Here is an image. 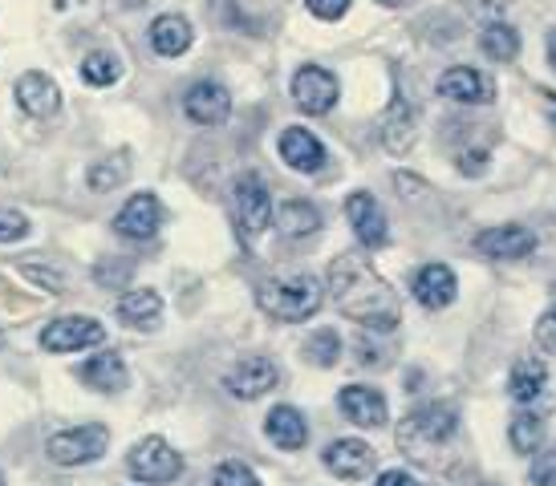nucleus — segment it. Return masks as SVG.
I'll use <instances>...</instances> for the list:
<instances>
[{
  "mask_svg": "<svg viewBox=\"0 0 556 486\" xmlns=\"http://www.w3.org/2000/svg\"><path fill=\"white\" fill-rule=\"evenodd\" d=\"M329 289H333V300H338L341 312L357 324H366L370 333H390L399 324V296L362 256L333 259L329 264Z\"/></svg>",
  "mask_w": 556,
  "mask_h": 486,
  "instance_id": "f257e3e1",
  "label": "nucleus"
},
{
  "mask_svg": "<svg viewBox=\"0 0 556 486\" xmlns=\"http://www.w3.org/2000/svg\"><path fill=\"white\" fill-rule=\"evenodd\" d=\"M455 442H459V410L447 401H427L399 422L402 455L418 466L447 471V450H455Z\"/></svg>",
  "mask_w": 556,
  "mask_h": 486,
  "instance_id": "f03ea898",
  "label": "nucleus"
},
{
  "mask_svg": "<svg viewBox=\"0 0 556 486\" xmlns=\"http://www.w3.org/2000/svg\"><path fill=\"white\" fill-rule=\"evenodd\" d=\"M321 300H325L321 284H317L313 276H280V280L261 284V292H256V304H261L273 320H285V324L317 317Z\"/></svg>",
  "mask_w": 556,
  "mask_h": 486,
  "instance_id": "7ed1b4c3",
  "label": "nucleus"
},
{
  "mask_svg": "<svg viewBox=\"0 0 556 486\" xmlns=\"http://www.w3.org/2000/svg\"><path fill=\"white\" fill-rule=\"evenodd\" d=\"M110 446V430L106 425H70V430H58L53 438L46 442V455L49 462H58V466H90L98 458L106 455Z\"/></svg>",
  "mask_w": 556,
  "mask_h": 486,
  "instance_id": "20e7f679",
  "label": "nucleus"
},
{
  "mask_svg": "<svg viewBox=\"0 0 556 486\" xmlns=\"http://www.w3.org/2000/svg\"><path fill=\"white\" fill-rule=\"evenodd\" d=\"M232 212H236V228L244 235L248 243H256L268 228V219H273V195H268V187H264L261 175H240L232 187Z\"/></svg>",
  "mask_w": 556,
  "mask_h": 486,
  "instance_id": "39448f33",
  "label": "nucleus"
},
{
  "mask_svg": "<svg viewBox=\"0 0 556 486\" xmlns=\"http://www.w3.org/2000/svg\"><path fill=\"white\" fill-rule=\"evenodd\" d=\"M126 471L135 474L139 483H151V486L175 483L184 474V455L167 438H142L130 450V458H126Z\"/></svg>",
  "mask_w": 556,
  "mask_h": 486,
  "instance_id": "423d86ee",
  "label": "nucleus"
},
{
  "mask_svg": "<svg viewBox=\"0 0 556 486\" xmlns=\"http://www.w3.org/2000/svg\"><path fill=\"white\" fill-rule=\"evenodd\" d=\"M102 341H106V324L93 317H78V312L49 320L46 329H41V349L46 353H81L102 345Z\"/></svg>",
  "mask_w": 556,
  "mask_h": 486,
  "instance_id": "0eeeda50",
  "label": "nucleus"
},
{
  "mask_svg": "<svg viewBox=\"0 0 556 486\" xmlns=\"http://www.w3.org/2000/svg\"><path fill=\"white\" fill-rule=\"evenodd\" d=\"M280 381V369L268 357H244V361H236L232 369H228V378H224V385H228V394L240 397V401H256V397H264L268 389H277Z\"/></svg>",
  "mask_w": 556,
  "mask_h": 486,
  "instance_id": "6e6552de",
  "label": "nucleus"
},
{
  "mask_svg": "<svg viewBox=\"0 0 556 486\" xmlns=\"http://www.w3.org/2000/svg\"><path fill=\"white\" fill-rule=\"evenodd\" d=\"M325 471L345 478V483H357V478H366V474L378 466V455H374V446H366L362 438H338L325 446Z\"/></svg>",
  "mask_w": 556,
  "mask_h": 486,
  "instance_id": "1a4fd4ad",
  "label": "nucleus"
},
{
  "mask_svg": "<svg viewBox=\"0 0 556 486\" xmlns=\"http://www.w3.org/2000/svg\"><path fill=\"white\" fill-rule=\"evenodd\" d=\"M293 102L305 110V114H329V110L338 106V77L329 74V69H321V65L296 69Z\"/></svg>",
  "mask_w": 556,
  "mask_h": 486,
  "instance_id": "9d476101",
  "label": "nucleus"
},
{
  "mask_svg": "<svg viewBox=\"0 0 556 486\" xmlns=\"http://www.w3.org/2000/svg\"><path fill=\"white\" fill-rule=\"evenodd\" d=\"M159 223H163V203H159V195H151V191L130 195L123 203V212L114 215V228H118V235H126V240H151L159 231Z\"/></svg>",
  "mask_w": 556,
  "mask_h": 486,
  "instance_id": "9b49d317",
  "label": "nucleus"
},
{
  "mask_svg": "<svg viewBox=\"0 0 556 486\" xmlns=\"http://www.w3.org/2000/svg\"><path fill=\"white\" fill-rule=\"evenodd\" d=\"M345 215H350L354 235L366 243V247H382V243H390V223H387V215H382V207H378V199L374 195L354 191V195L345 199Z\"/></svg>",
  "mask_w": 556,
  "mask_h": 486,
  "instance_id": "f8f14e48",
  "label": "nucleus"
},
{
  "mask_svg": "<svg viewBox=\"0 0 556 486\" xmlns=\"http://www.w3.org/2000/svg\"><path fill=\"white\" fill-rule=\"evenodd\" d=\"M184 110L195 126H224L232 114V98L219 81H195L184 98Z\"/></svg>",
  "mask_w": 556,
  "mask_h": 486,
  "instance_id": "ddd939ff",
  "label": "nucleus"
},
{
  "mask_svg": "<svg viewBox=\"0 0 556 486\" xmlns=\"http://www.w3.org/2000/svg\"><path fill=\"white\" fill-rule=\"evenodd\" d=\"M410 292H415V300L422 308H447L455 296H459V284H455V272H451L447 264H422L410 280Z\"/></svg>",
  "mask_w": 556,
  "mask_h": 486,
  "instance_id": "4468645a",
  "label": "nucleus"
},
{
  "mask_svg": "<svg viewBox=\"0 0 556 486\" xmlns=\"http://www.w3.org/2000/svg\"><path fill=\"white\" fill-rule=\"evenodd\" d=\"M476 247L483 256L492 259H525L532 256V247H536V235L520 223H504V228H488L476 235Z\"/></svg>",
  "mask_w": 556,
  "mask_h": 486,
  "instance_id": "2eb2a0df",
  "label": "nucleus"
},
{
  "mask_svg": "<svg viewBox=\"0 0 556 486\" xmlns=\"http://www.w3.org/2000/svg\"><path fill=\"white\" fill-rule=\"evenodd\" d=\"M338 406L354 425H366V430L387 425V397L378 394L374 385H345L338 394Z\"/></svg>",
  "mask_w": 556,
  "mask_h": 486,
  "instance_id": "dca6fc26",
  "label": "nucleus"
},
{
  "mask_svg": "<svg viewBox=\"0 0 556 486\" xmlns=\"http://www.w3.org/2000/svg\"><path fill=\"white\" fill-rule=\"evenodd\" d=\"M439 93L451 98V102L483 106V102H492L495 98V86L479 74V69H471V65H455V69H447V74L439 77Z\"/></svg>",
  "mask_w": 556,
  "mask_h": 486,
  "instance_id": "f3484780",
  "label": "nucleus"
},
{
  "mask_svg": "<svg viewBox=\"0 0 556 486\" xmlns=\"http://www.w3.org/2000/svg\"><path fill=\"white\" fill-rule=\"evenodd\" d=\"M16 102H21V110L33 114V118H49L53 110L62 106V90H58V81L49 74L29 69V74L16 77Z\"/></svg>",
  "mask_w": 556,
  "mask_h": 486,
  "instance_id": "a211bd4d",
  "label": "nucleus"
},
{
  "mask_svg": "<svg viewBox=\"0 0 556 486\" xmlns=\"http://www.w3.org/2000/svg\"><path fill=\"white\" fill-rule=\"evenodd\" d=\"M264 434L277 450H301L309 442V425H305V413L293 406H273L264 418Z\"/></svg>",
  "mask_w": 556,
  "mask_h": 486,
  "instance_id": "6ab92c4d",
  "label": "nucleus"
},
{
  "mask_svg": "<svg viewBox=\"0 0 556 486\" xmlns=\"http://www.w3.org/2000/svg\"><path fill=\"white\" fill-rule=\"evenodd\" d=\"M280 158L293 170H301V175H313V170H321V163H325V146L309 130L289 126V130L280 135Z\"/></svg>",
  "mask_w": 556,
  "mask_h": 486,
  "instance_id": "aec40b11",
  "label": "nucleus"
},
{
  "mask_svg": "<svg viewBox=\"0 0 556 486\" xmlns=\"http://www.w3.org/2000/svg\"><path fill=\"white\" fill-rule=\"evenodd\" d=\"M78 378L98 394H118V389H126L130 373H126V361L118 353H98V357L78 364Z\"/></svg>",
  "mask_w": 556,
  "mask_h": 486,
  "instance_id": "412c9836",
  "label": "nucleus"
},
{
  "mask_svg": "<svg viewBox=\"0 0 556 486\" xmlns=\"http://www.w3.org/2000/svg\"><path fill=\"white\" fill-rule=\"evenodd\" d=\"M114 312H118V320L130 324V329H155L159 317H163V296H159L155 289H135L118 300Z\"/></svg>",
  "mask_w": 556,
  "mask_h": 486,
  "instance_id": "4be33fe9",
  "label": "nucleus"
},
{
  "mask_svg": "<svg viewBox=\"0 0 556 486\" xmlns=\"http://www.w3.org/2000/svg\"><path fill=\"white\" fill-rule=\"evenodd\" d=\"M378 138L390 154H406L410 142H415V118H410V106L406 102H390L387 114H382V126H378Z\"/></svg>",
  "mask_w": 556,
  "mask_h": 486,
  "instance_id": "5701e85b",
  "label": "nucleus"
},
{
  "mask_svg": "<svg viewBox=\"0 0 556 486\" xmlns=\"http://www.w3.org/2000/svg\"><path fill=\"white\" fill-rule=\"evenodd\" d=\"M544 385H548V369H544L541 357H520V361L511 364V378H508V394L528 406V401H536L544 394Z\"/></svg>",
  "mask_w": 556,
  "mask_h": 486,
  "instance_id": "b1692460",
  "label": "nucleus"
},
{
  "mask_svg": "<svg viewBox=\"0 0 556 486\" xmlns=\"http://www.w3.org/2000/svg\"><path fill=\"white\" fill-rule=\"evenodd\" d=\"M151 49H155L159 57H179L191 49V25H187L184 16H159L155 25H151Z\"/></svg>",
  "mask_w": 556,
  "mask_h": 486,
  "instance_id": "393cba45",
  "label": "nucleus"
},
{
  "mask_svg": "<svg viewBox=\"0 0 556 486\" xmlns=\"http://www.w3.org/2000/svg\"><path fill=\"white\" fill-rule=\"evenodd\" d=\"M277 223L289 240H301V235H313V231L321 228V212L313 207L309 199H289L277 212Z\"/></svg>",
  "mask_w": 556,
  "mask_h": 486,
  "instance_id": "a878e982",
  "label": "nucleus"
},
{
  "mask_svg": "<svg viewBox=\"0 0 556 486\" xmlns=\"http://www.w3.org/2000/svg\"><path fill=\"white\" fill-rule=\"evenodd\" d=\"M126 175H130V154H110V158H102V163H93L86 182H90V191L106 195V191H114V187H123Z\"/></svg>",
  "mask_w": 556,
  "mask_h": 486,
  "instance_id": "bb28decb",
  "label": "nucleus"
},
{
  "mask_svg": "<svg viewBox=\"0 0 556 486\" xmlns=\"http://www.w3.org/2000/svg\"><path fill=\"white\" fill-rule=\"evenodd\" d=\"M508 438L520 455H536V450H541V442H544V418L536 410L516 413L511 425H508Z\"/></svg>",
  "mask_w": 556,
  "mask_h": 486,
  "instance_id": "cd10ccee",
  "label": "nucleus"
},
{
  "mask_svg": "<svg viewBox=\"0 0 556 486\" xmlns=\"http://www.w3.org/2000/svg\"><path fill=\"white\" fill-rule=\"evenodd\" d=\"M483 53L495 61H511L520 53V33L504 25V21H492L488 29H483Z\"/></svg>",
  "mask_w": 556,
  "mask_h": 486,
  "instance_id": "c85d7f7f",
  "label": "nucleus"
},
{
  "mask_svg": "<svg viewBox=\"0 0 556 486\" xmlns=\"http://www.w3.org/2000/svg\"><path fill=\"white\" fill-rule=\"evenodd\" d=\"M118 74H123V61L114 57V53H106V49H93L90 57L81 61V77L90 86H114Z\"/></svg>",
  "mask_w": 556,
  "mask_h": 486,
  "instance_id": "c756f323",
  "label": "nucleus"
},
{
  "mask_svg": "<svg viewBox=\"0 0 556 486\" xmlns=\"http://www.w3.org/2000/svg\"><path fill=\"white\" fill-rule=\"evenodd\" d=\"M305 357H309L313 364H321V369H329V364H338L341 357V336L333 333V329H317V333L305 341Z\"/></svg>",
  "mask_w": 556,
  "mask_h": 486,
  "instance_id": "7c9ffc66",
  "label": "nucleus"
},
{
  "mask_svg": "<svg viewBox=\"0 0 556 486\" xmlns=\"http://www.w3.org/2000/svg\"><path fill=\"white\" fill-rule=\"evenodd\" d=\"M212 483L216 486H261V474L252 471L248 462H219L216 474H212Z\"/></svg>",
  "mask_w": 556,
  "mask_h": 486,
  "instance_id": "2f4dec72",
  "label": "nucleus"
},
{
  "mask_svg": "<svg viewBox=\"0 0 556 486\" xmlns=\"http://www.w3.org/2000/svg\"><path fill=\"white\" fill-rule=\"evenodd\" d=\"M29 219L21 212H13V207H0V243H16L29 235Z\"/></svg>",
  "mask_w": 556,
  "mask_h": 486,
  "instance_id": "473e14b6",
  "label": "nucleus"
},
{
  "mask_svg": "<svg viewBox=\"0 0 556 486\" xmlns=\"http://www.w3.org/2000/svg\"><path fill=\"white\" fill-rule=\"evenodd\" d=\"M532 486H556V442L544 450V455L532 458V471H528Z\"/></svg>",
  "mask_w": 556,
  "mask_h": 486,
  "instance_id": "72a5a7b5",
  "label": "nucleus"
},
{
  "mask_svg": "<svg viewBox=\"0 0 556 486\" xmlns=\"http://www.w3.org/2000/svg\"><path fill=\"white\" fill-rule=\"evenodd\" d=\"M309 4L313 16H321V21H338V16L350 13V0H305Z\"/></svg>",
  "mask_w": 556,
  "mask_h": 486,
  "instance_id": "f704fd0d",
  "label": "nucleus"
},
{
  "mask_svg": "<svg viewBox=\"0 0 556 486\" xmlns=\"http://www.w3.org/2000/svg\"><path fill=\"white\" fill-rule=\"evenodd\" d=\"M536 341H541L544 353H553L556 357V308H548L541 317V324H536Z\"/></svg>",
  "mask_w": 556,
  "mask_h": 486,
  "instance_id": "c9c22d12",
  "label": "nucleus"
},
{
  "mask_svg": "<svg viewBox=\"0 0 556 486\" xmlns=\"http://www.w3.org/2000/svg\"><path fill=\"white\" fill-rule=\"evenodd\" d=\"M98 284H126V280H130V264H118V268H106V264H98Z\"/></svg>",
  "mask_w": 556,
  "mask_h": 486,
  "instance_id": "e433bc0d",
  "label": "nucleus"
},
{
  "mask_svg": "<svg viewBox=\"0 0 556 486\" xmlns=\"http://www.w3.org/2000/svg\"><path fill=\"white\" fill-rule=\"evenodd\" d=\"M25 280H37V284H46L49 292H62L65 289V276L62 272H41V268H25Z\"/></svg>",
  "mask_w": 556,
  "mask_h": 486,
  "instance_id": "4c0bfd02",
  "label": "nucleus"
},
{
  "mask_svg": "<svg viewBox=\"0 0 556 486\" xmlns=\"http://www.w3.org/2000/svg\"><path fill=\"white\" fill-rule=\"evenodd\" d=\"M374 486H422L410 471H382Z\"/></svg>",
  "mask_w": 556,
  "mask_h": 486,
  "instance_id": "58836bf2",
  "label": "nucleus"
},
{
  "mask_svg": "<svg viewBox=\"0 0 556 486\" xmlns=\"http://www.w3.org/2000/svg\"><path fill=\"white\" fill-rule=\"evenodd\" d=\"M459 167H464L467 175H483V167H488V154H483V151H467V154H459Z\"/></svg>",
  "mask_w": 556,
  "mask_h": 486,
  "instance_id": "ea45409f",
  "label": "nucleus"
},
{
  "mask_svg": "<svg viewBox=\"0 0 556 486\" xmlns=\"http://www.w3.org/2000/svg\"><path fill=\"white\" fill-rule=\"evenodd\" d=\"M544 98V106H548V114H553V122H556V93H541Z\"/></svg>",
  "mask_w": 556,
  "mask_h": 486,
  "instance_id": "a19ab883",
  "label": "nucleus"
},
{
  "mask_svg": "<svg viewBox=\"0 0 556 486\" xmlns=\"http://www.w3.org/2000/svg\"><path fill=\"white\" fill-rule=\"evenodd\" d=\"M548 61H553V69H556V33H548Z\"/></svg>",
  "mask_w": 556,
  "mask_h": 486,
  "instance_id": "79ce46f5",
  "label": "nucleus"
},
{
  "mask_svg": "<svg viewBox=\"0 0 556 486\" xmlns=\"http://www.w3.org/2000/svg\"><path fill=\"white\" fill-rule=\"evenodd\" d=\"M378 4H406V0H378Z\"/></svg>",
  "mask_w": 556,
  "mask_h": 486,
  "instance_id": "37998d69",
  "label": "nucleus"
},
{
  "mask_svg": "<svg viewBox=\"0 0 556 486\" xmlns=\"http://www.w3.org/2000/svg\"><path fill=\"white\" fill-rule=\"evenodd\" d=\"M0 486H4V471H0Z\"/></svg>",
  "mask_w": 556,
  "mask_h": 486,
  "instance_id": "c03bdc74",
  "label": "nucleus"
}]
</instances>
